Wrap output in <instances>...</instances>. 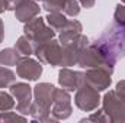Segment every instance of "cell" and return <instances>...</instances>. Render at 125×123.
<instances>
[{
    "label": "cell",
    "instance_id": "8",
    "mask_svg": "<svg viewBox=\"0 0 125 123\" xmlns=\"http://www.w3.org/2000/svg\"><path fill=\"white\" fill-rule=\"evenodd\" d=\"M10 94L16 98V112L23 116L31 114L33 103V88L26 83H13L10 86Z\"/></svg>",
    "mask_w": 125,
    "mask_h": 123
},
{
    "label": "cell",
    "instance_id": "12",
    "mask_svg": "<svg viewBox=\"0 0 125 123\" xmlns=\"http://www.w3.org/2000/svg\"><path fill=\"white\" fill-rule=\"evenodd\" d=\"M42 7L48 12H60L65 16L76 18L80 13V1L79 0H45Z\"/></svg>",
    "mask_w": 125,
    "mask_h": 123
},
{
    "label": "cell",
    "instance_id": "23",
    "mask_svg": "<svg viewBox=\"0 0 125 123\" xmlns=\"http://www.w3.org/2000/svg\"><path fill=\"white\" fill-rule=\"evenodd\" d=\"M15 120H26V116L18 114L15 112H0V122H15Z\"/></svg>",
    "mask_w": 125,
    "mask_h": 123
},
{
    "label": "cell",
    "instance_id": "11",
    "mask_svg": "<svg viewBox=\"0 0 125 123\" xmlns=\"http://www.w3.org/2000/svg\"><path fill=\"white\" fill-rule=\"evenodd\" d=\"M112 72L103 70V68H89L84 72V81L96 88L97 91H103L106 88L111 87L112 84V78H111Z\"/></svg>",
    "mask_w": 125,
    "mask_h": 123
},
{
    "label": "cell",
    "instance_id": "22",
    "mask_svg": "<svg viewBox=\"0 0 125 123\" xmlns=\"http://www.w3.org/2000/svg\"><path fill=\"white\" fill-rule=\"evenodd\" d=\"M80 122H111L109 120V117H108V114L103 112V109L102 110H97V112H93L90 116H87V117H84V119H82Z\"/></svg>",
    "mask_w": 125,
    "mask_h": 123
},
{
    "label": "cell",
    "instance_id": "19",
    "mask_svg": "<svg viewBox=\"0 0 125 123\" xmlns=\"http://www.w3.org/2000/svg\"><path fill=\"white\" fill-rule=\"evenodd\" d=\"M15 48L22 57H31L33 54V44L31 42V39L28 36H25V35L18 38V41L15 44Z\"/></svg>",
    "mask_w": 125,
    "mask_h": 123
},
{
    "label": "cell",
    "instance_id": "7",
    "mask_svg": "<svg viewBox=\"0 0 125 123\" xmlns=\"http://www.w3.org/2000/svg\"><path fill=\"white\" fill-rule=\"evenodd\" d=\"M103 112L112 123L125 122V100L121 98L115 90H109L102 98Z\"/></svg>",
    "mask_w": 125,
    "mask_h": 123
},
{
    "label": "cell",
    "instance_id": "1",
    "mask_svg": "<svg viewBox=\"0 0 125 123\" xmlns=\"http://www.w3.org/2000/svg\"><path fill=\"white\" fill-rule=\"evenodd\" d=\"M116 58L109 52L106 46H103L100 42L94 41V44H89L80 54L77 65L82 68H103L109 72H114Z\"/></svg>",
    "mask_w": 125,
    "mask_h": 123
},
{
    "label": "cell",
    "instance_id": "2",
    "mask_svg": "<svg viewBox=\"0 0 125 123\" xmlns=\"http://www.w3.org/2000/svg\"><path fill=\"white\" fill-rule=\"evenodd\" d=\"M55 87L50 83H39L33 87V103L31 109L32 120L35 122H54L51 117V106L54 103Z\"/></svg>",
    "mask_w": 125,
    "mask_h": 123
},
{
    "label": "cell",
    "instance_id": "4",
    "mask_svg": "<svg viewBox=\"0 0 125 123\" xmlns=\"http://www.w3.org/2000/svg\"><path fill=\"white\" fill-rule=\"evenodd\" d=\"M23 35L31 39L35 45H39L42 42H47L50 39L55 38V31L45 23V19L41 16H35L33 19L28 20L23 26Z\"/></svg>",
    "mask_w": 125,
    "mask_h": 123
},
{
    "label": "cell",
    "instance_id": "5",
    "mask_svg": "<svg viewBox=\"0 0 125 123\" xmlns=\"http://www.w3.org/2000/svg\"><path fill=\"white\" fill-rule=\"evenodd\" d=\"M33 54L42 64H48L51 67H61L62 64V46L60 41L50 39L47 42L35 45Z\"/></svg>",
    "mask_w": 125,
    "mask_h": 123
},
{
    "label": "cell",
    "instance_id": "15",
    "mask_svg": "<svg viewBox=\"0 0 125 123\" xmlns=\"http://www.w3.org/2000/svg\"><path fill=\"white\" fill-rule=\"evenodd\" d=\"M39 10H41V7H39L36 0H23L13 12H15V16L19 22L26 23L28 20H31L35 16L39 15Z\"/></svg>",
    "mask_w": 125,
    "mask_h": 123
},
{
    "label": "cell",
    "instance_id": "26",
    "mask_svg": "<svg viewBox=\"0 0 125 123\" xmlns=\"http://www.w3.org/2000/svg\"><path fill=\"white\" fill-rule=\"evenodd\" d=\"M23 0H7V10H15Z\"/></svg>",
    "mask_w": 125,
    "mask_h": 123
},
{
    "label": "cell",
    "instance_id": "21",
    "mask_svg": "<svg viewBox=\"0 0 125 123\" xmlns=\"http://www.w3.org/2000/svg\"><path fill=\"white\" fill-rule=\"evenodd\" d=\"M16 106L12 94L6 91H0V112H9Z\"/></svg>",
    "mask_w": 125,
    "mask_h": 123
},
{
    "label": "cell",
    "instance_id": "28",
    "mask_svg": "<svg viewBox=\"0 0 125 123\" xmlns=\"http://www.w3.org/2000/svg\"><path fill=\"white\" fill-rule=\"evenodd\" d=\"M3 39H4V23L0 19V44L3 42Z\"/></svg>",
    "mask_w": 125,
    "mask_h": 123
},
{
    "label": "cell",
    "instance_id": "14",
    "mask_svg": "<svg viewBox=\"0 0 125 123\" xmlns=\"http://www.w3.org/2000/svg\"><path fill=\"white\" fill-rule=\"evenodd\" d=\"M84 80V72L73 71L68 67H62L58 72V84L67 91H76Z\"/></svg>",
    "mask_w": 125,
    "mask_h": 123
},
{
    "label": "cell",
    "instance_id": "13",
    "mask_svg": "<svg viewBox=\"0 0 125 123\" xmlns=\"http://www.w3.org/2000/svg\"><path fill=\"white\" fill-rule=\"evenodd\" d=\"M41 64L42 62L32 60L29 57H25L16 65V74H18V77H21L23 80L36 81L42 74V65Z\"/></svg>",
    "mask_w": 125,
    "mask_h": 123
},
{
    "label": "cell",
    "instance_id": "10",
    "mask_svg": "<svg viewBox=\"0 0 125 123\" xmlns=\"http://www.w3.org/2000/svg\"><path fill=\"white\" fill-rule=\"evenodd\" d=\"M73 107H71V97L67 90L64 88H55L54 93V103L51 106V117L54 122L57 120H65L71 116Z\"/></svg>",
    "mask_w": 125,
    "mask_h": 123
},
{
    "label": "cell",
    "instance_id": "27",
    "mask_svg": "<svg viewBox=\"0 0 125 123\" xmlns=\"http://www.w3.org/2000/svg\"><path fill=\"white\" fill-rule=\"evenodd\" d=\"M80 1V4L83 6V7H86V9H92L94 6V0H79Z\"/></svg>",
    "mask_w": 125,
    "mask_h": 123
},
{
    "label": "cell",
    "instance_id": "17",
    "mask_svg": "<svg viewBox=\"0 0 125 123\" xmlns=\"http://www.w3.org/2000/svg\"><path fill=\"white\" fill-rule=\"evenodd\" d=\"M22 60V55L16 51V48H4L0 51V65L13 67L18 65Z\"/></svg>",
    "mask_w": 125,
    "mask_h": 123
},
{
    "label": "cell",
    "instance_id": "18",
    "mask_svg": "<svg viewBox=\"0 0 125 123\" xmlns=\"http://www.w3.org/2000/svg\"><path fill=\"white\" fill-rule=\"evenodd\" d=\"M45 20H47L48 26H51L55 32L61 31L62 28L67 25V22H68V19L65 18V15H64V13H60V12L48 13V15H47V18H45Z\"/></svg>",
    "mask_w": 125,
    "mask_h": 123
},
{
    "label": "cell",
    "instance_id": "3",
    "mask_svg": "<svg viewBox=\"0 0 125 123\" xmlns=\"http://www.w3.org/2000/svg\"><path fill=\"white\" fill-rule=\"evenodd\" d=\"M96 41L106 46L116 60L125 58V26L112 23Z\"/></svg>",
    "mask_w": 125,
    "mask_h": 123
},
{
    "label": "cell",
    "instance_id": "20",
    "mask_svg": "<svg viewBox=\"0 0 125 123\" xmlns=\"http://www.w3.org/2000/svg\"><path fill=\"white\" fill-rule=\"evenodd\" d=\"M13 83H16V74L10 68L0 65V88H7Z\"/></svg>",
    "mask_w": 125,
    "mask_h": 123
},
{
    "label": "cell",
    "instance_id": "30",
    "mask_svg": "<svg viewBox=\"0 0 125 123\" xmlns=\"http://www.w3.org/2000/svg\"><path fill=\"white\" fill-rule=\"evenodd\" d=\"M36 1H45V0H36Z\"/></svg>",
    "mask_w": 125,
    "mask_h": 123
},
{
    "label": "cell",
    "instance_id": "9",
    "mask_svg": "<svg viewBox=\"0 0 125 123\" xmlns=\"http://www.w3.org/2000/svg\"><path fill=\"white\" fill-rule=\"evenodd\" d=\"M89 45V38L83 33L77 35L74 39H71L70 42H67L62 46V64L61 67H71V65H77L79 57L82 54V51Z\"/></svg>",
    "mask_w": 125,
    "mask_h": 123
},
{
    "label": "cell",
    "instance_id": "24",
    "mask_svg": "<svg viewBox=\"0 0 125 123\" xmlns=\"http://www.w3.org/2000/svg\"><path fill=\"white\" fill-rule=\"evenodd\" d=\"M114 19H115V23L125 26V4H121L119 3L116 6L115 13H114Z\"/></svg>",
    "mask_w": 125,
    "mask_h": 123
},
{
    "label": "cell",
    "instance_id": "25",
    "mask_svg": "<svg viewBox=\"0 0 125 123\" xmlns=\"http://www.w3.org/2000/svg\"><path fill=\"white\" fill-rule=\"evenodd\" d=\"M115 91H116V94H118L121 98H124V100H125V80H121V81L116 84Z\"/></svg>",
    "mask_w": 125,
    "mask_h": 123
},
{
    "label": "cell",
    "instance_id": "6",
    "mask_svg": "<svg viewBox=\"0 0 125 123\" xmlns=\"http://www.w3.org/2000/svg\"><path fill=\"white\" fill-rule=\"evenodd\" d=\"M100 91H97L92 86H89L84 80L83 83L79 86V88L76 90L74 96V103L76 106L82 110V112H93L99 107V104L102 103L100 98Z\"/></svg>",
    "mask_w": 125,
    "mask_h": 123
},
{
    "label": "cell",
    "instance_id": "29",
    "mask_svg": "<svg viewBox=\"0 0 125 123\" xmlns=\"http://www.w3.org/2000/svg\"><path fill=\"white\" fill-rule=\"evenodd\" d=\"M7 10V0H0V13H4Z\"/></svg>",
    "mask_w": 125,
    "mask_h": 123
},
{
    "label": "cell",
    "instance_id": "31",
    "mask_svg": "<svg viewBox=\"0 0 125 123\" xmlns=\"http://www.w3.org/2000/svg\"><path fill=\"white\" fill-rule=\"evenodd\" d=\"M121 1H122V3H124V4H125V0H121Z\"/></svg>",
    "mask_w": 125,
    "mask_h": 123
},
{
    "label": "cell",
    "instance_id": "16",
    "mask_svg": "<svg viewBox=\"0 0 125 123\" xmlns=\"http://www.w3.org/2000/svg\"><path fill=\"white\" fill-rule=\"evenodd\" d=\"M82 31H83V26H82V23L79 20H76V19L68 20L67 25L60 31V36H58L60 44L61 45H65L67 42H70L71 39H74L77 35H80Z\"/></svg>",
    "mask_w": 125,
    "mask_h": 123
}]
</instances>
